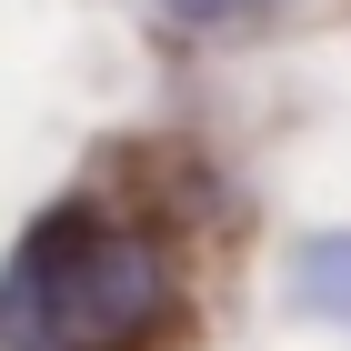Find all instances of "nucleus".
Returning <instances> with one entry per match:
<instances>
[{
	"label": "nucleus",
	"instance_id": "obj_1",
	"mask_svg": "<svg viewBox=\"0 0 351 351\" xmlns=\"http://www.w3.org/2000/svg\"><path fill=\"white\" fill-rule=\"evenodd\" d=\"M191 291L141 221L90 191L51 201L0 261V351H171Z\"/></svg>",
	"mask_w": 351,
	"mask_h": 351
},
{
	"label": "nucleus",
	"instance_id": "obj_2",
	"mask_svg": "<svg viewBox=\"0 0 351 351\" xmlns=\"http://www.w3.org/2000/svg\"><path fill=\"white\" fill-rule=\"evenodd\" d=\"M181 30H241V21H271L281 0H161Z\"/></svg>",
	"mask_w": 351,
	"mask_h": 351
}]
</instances>
